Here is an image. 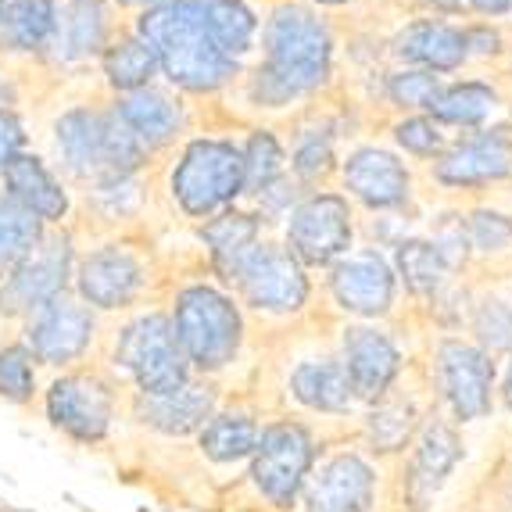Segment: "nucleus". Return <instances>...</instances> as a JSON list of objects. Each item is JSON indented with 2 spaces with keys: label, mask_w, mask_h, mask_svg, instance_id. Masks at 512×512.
I'll list each match as a JSON object with an SVG mask.
<instances>
[{
  "label": "nucleus",
  "mask_w": 512,
  "mask_h": 512,
  "mask_svg": "<svg viewBox=\"0 0 512 512\" xmlns=\"http://www.w3.org/2000/svg\"><path fill=\"white\" fill-rule=\"evenodd\" d=\"M330 76V33L301 8H280L265 29V65L251 94L258 104L280 108L291 97L316 90Z\"/></svg>",
  "instance_id": "1"
},
{
  "label": "nucleus",
  "mask_w": 512,
  "mask_h": 512,
  "mask_svg": "<svg viewBox=\"0 0 512 512\" xmlns=\"http://www.w3.org/2000/svg\"><path fill=\"white\" fill-rule=\"evenodd\" d=\"M398 348L391 337L373 326H348L344 330V373L351 380L355 398L376 402L384 398L391 380L398 376Z\"/></svg>",
  "instance_id": "15"
},
{
  "label": "nucleus",
  "mask_w": 512,
  "mask_h": 512,
  "mask_svg": "<svg viewBox=\"0 0 512 512\" xmlns=\"http://www.w3.org/2000/svg\"><path fill=\"white\" fill-rule=\"evenodd\" d=\"M512 172V137L509 129H495L484 137H473L448 151L437 162V180L448 187H477V183L502 180Z\"/></svg>",
  "instance_id": "17"
},
{
  "label": "nucleus",
  "mask_w": 512,
  "mask_h": 512,
  "mask_svg": "<svg viewBox=\"0 0 512 512\" xmlns=\"http://www.w3.org/2000/svg\"><path fill=\"white\" fill-rule=\"evenodd\" d=\"M373 498V470L359 455L326 462L305 495L308 512H362Z\"/></svg>",
  "instance_id": "20"
},
{
  "label": "nucleus",
  "mask_w": 512,
  "mask_h": 512,
  "mask_svg": "<svg viewBox=\"0 0 512 512\" xmlns=\"http://www.w3.org/2000/svg\"><path fill=\"white\" fill-rule=\"evenodd\" d=\"M115 115L122 119V126L140 140V147H162L176 137L180 129V108L169 101L165 94L144 86V90H133L119 101Z\"/></svg>",
  "instance_id": "24"
},
{
  "label": "nucleus",
  "mask_w": 512,
  "mask_h": 512,
  "mask_svg": "<svg viewBox=\"0 0 512 512\" xmlns=\"http://www.w3.org/2000/svg\"><path fill=\"white\" fill-rule=\"evenodd\" d=\"M76 4H97V0H76Z\"/></svg>",
  "instance_id": "49"
},
{
  "label": "nucleus",
  "mask_w": 512,
  "mask_h": 512,
  "mask_svg": "<svg viewBox=\"0 0 512 512\" xmlns=\"http://www.w3.org/2000/svg\"><path fill=\"white\" fill-rule=\"evenodd\" d=\"M294 398L308 409L319 412H348L355 405V391L344 373V362L323 359V362H301L291 376Z\"/></svg>",
  "instance_id": "25"
},
{
  "label": "nucleus",
  "mask_w": 512,
  "mask_h": 512,
  "mask_svg": "<svg viewBox=\"0 0 512 512\" xmlns=\"http://www.w3.org/2000/svg\"><path fill=\"white\" fill-rule=\"evenodd\" d=\"M283 169V151L269 133H255L244 147V190L262 194L276 183Z\"/></svg>",
  "instance_id": "37"
},
{
  "label": "nucleus",
  "mask_w": 512,
  "mask_h": 512,
  "mask_svg": "<svg viewBox=\"0 0 512 512\" xmlns=\"http://www.w3.org/2000/svg\"><path fill=\"white\" fill-rule=\"evenodd\" d=\"M36 394V359L22 344L0 348V398L11 405H29Z\"/></svg>",
  "instance_id": "35"
},
{
  "label": "nucleus",
  "mask_w": 512,
  "mask_h": 512,
  "mask_svg": "<svg viewBox=\"0 0 512 512\" xmlns=\"http://www.w3.org/2000/svg\"><path fill=\"white\" fill-rule=\"evenodd\" d=\"M244 190V154L226 140H194L172 172V194L190 215L230 205Z\"/></svg>",
  "instance_id": "6"
},
{
  "label": "nucleus",
  "mask_w": 512,
  "mask_h": 512,
  "mask_svg": "<svg viewBox=\"0 0 512 512\" xmlns=\"http://www.w3.org/2000/svg\"><path fill=\"white\" fill-rule=\"evenodd\" d=\"M387 90L405 108H430L441 94V83L434 72H398V76H391Z\"/></svg>",
  "instance_id": "39"
},
{
  "label": "nucleus",
  "mask_w": 512,
  "mask_h": 512,
  "mask_svg": "<svg viewBox=\"0 0 512 512\" xmlns=\"http://www.w3.org/2000/svg\"><path fill=\"white\" fill-rule=\"evenodd\" d=\"M47 419L79 444L104 441L115 419V387L94 369L58 376L47 391Z\"/></svg>",
  "instance_id": "8"
},
{
  "label": "nucleus",
  "mask_w": 512,
  "mask_h": 512,
  "mask_svg": "<svg viewBox=\"0 0 512 512\" xmlns=\"http://www.w3.org/2000/svg\"><path fill=\"white\" fill-rule=\"evenodd\" d=\"M104 36H108V22H104L101 4H72L65 15H58L51 47H58L61 58L72 61L101 51Z\"/></svg>",
  "instance_id": "30"
},
{
  "label": "nucleus",
  "mask_w": 512,
  "mask_h": 512,
  "mask_svg": "<svg viewBox=\"0 0 512 512\" xmlns=\"http://www.w3.org/2000/svg\"><path fill=\"white\" fill-rule=\"evenodd\" d=\"M58 151L76 176H129L137 172L144 147L122 126L115 111H69L58 119Z\"/></svg>",
  "instance_id": "3"
},
{
  "label": "nucleus",
  "mask_w": 512,
  "mask_h": 512,
  "mask_svg": "<svg viewBox=\"0 0 512 512\" xmlns=\"http://www.w3.org/2000/svg\"><path fill=\"white\" fill-rule=\"evenodd\" d=\"M4 8H8V0H0V18H4Z\"/></svg>",
  "instance_id": "48"
},
{
  "label": "nucleus",
  "mask_w": 512,
  "mask_h": 512,
  "mask_svg": "<svg viewBox=\"0 0 512 512\" xmlns=\"http://www.w3.org/2000/svg\"><path fill=\"white\" fill-rule=\"evenodd\" d=\"M111 359L122 373L133 376L140 394H172L190 384V362L176 341L172 316H165V312L133 319L119 333Z\"/></svg>",
  "instance_id": "4"
},
{
  "label": "nucleus",
  "mask_w": 512,
  "mask_h": 512,
  "mask_svg": "<svg viewBox=\"0 0 512 512\" xmlns=\"http://www.w3.org/2000/svg\"><path fill=\"white\" fill-rule=\"evenodd\" d=\"M154 69H158V58H154V51L140 36L119 40L104 54V72H108L111 86H115V90H126V94L144 90L147 79L154 76Z\"/></svg>",
  "instance_id": "32"
},
{
  "label": "nucleus",
  "mask_w": 512,
  "mask_h": 512,
  "mask_svg": "<svg viewBox=\"0 0 512 512\" xmlns=\"http://www.w3.org/2000/svg\"><path fill=\"white\" fill-rule=\"evenodd\" d=\"M330 162H333L330 144L319 137L301 140L298 154H294V169H298L301 180H319V176H326V172H330Z\"/></svg>",
  "instance_id": "42"
},
{
  "label": "nucleus",
  "mask_w": 512,
  "mask_h": 512,
  "mask_svg": "<svg viewBox=\"0 0 512 512\" xmlns=\"http://www.w3.org/2000/svg\"><path fill=\"white\" fill-rule=\"evenodd\" d=\"M344 183L369 208H398L409 197V172L387 151H355L344 165Z\"/></svg>",
  "instance_id": "19"
},
{
  "label": "nucleus",
  "mask_w": 512,
  "mask_h": 512,
  "mask_svg": "<svg viewBox=\"0 0 512 512\" xmlns=\"http://www.w3.org/2000/svg\"><path fill=\"white\" fill-rule=\"evenodd\" d=\"M172 330H176V341L190 366L205 369V373L233 362L240 348V312L215 287H187L176 298Z\"/></svg>",
  "instance_id": "5"
},
{
  "label": "nucleus",
  "mask_w": 512,
  "mask_h": 512,
  "mask_svg": "<svg viewBox=\"0 0 512 512\" xmlns=\"http://www.w3.org/2000/svg\"><path fill=\"white\" fill-rule=\"evenodd\" d=\"M72 276V244L69 237L51 233L40 248L11 269L0 283V316H33L43 305L65 294Z\"/></svg>",
  "instance_id": "9"
},
{
  "label": "nucleus",
  "mask_w": 512,
  "mask_h": 512,
  "mask_svg": "<svg viewBox=\"0 0 512 512\" xmlns=\"http://www.w3.org/2000/svg\"><path fill=\"white\" fill-rule=\"evenodd\" d=\"M43 240V222L11 197H0V276H8Z\"/></svg>",
  "instance_id": "31"
},
{
  "label": "nucleus",
  "mask_w": 512,
  "mask_h": 512,
  "mask_svg": "<svg viewBox=\"0 0 512 512\" xmlns=\"http://www.w3.org/2000/svg\"><path fill=\"white\" fill-rule=\"evenodd\" d=\"M187 8L226 58L237 61L255 43L258 22L240 0H187Z\"/></svg>",
  "instance_id": "23"
},
{
  "label": "nucleus",
  "mask_w": 512,
  "mask_h": 512,
  "mask_svg": "<svg viewBox=\"0 0 512 512\" xmlns=\"http://www.w3.org/2000/svg\"><path fill=\"white\" fill-rule=\"evenodd\" d=\"M473 333L480 337L484 351H512V305L487 298L473 316Z\"/></svg>",
  "instance_id": "38"
},
{
  "label": "nucleus",
  "mask_w": 512,
  "mask_h": 512,
  "mask_svg": "<svg viewBox=\"0 0 512 512\" xmlns=\"http://www.w3.org/2000/svg\"><path fill=\"white\" fill-rule=\"evenodd\" d=\"M498 97L491 86L484 83H459V86H448L437 94V101L430 104L441 122H452V126H477L484 122L491 111H495Z\"/></svg>",
  "instance_id": "33"
},
{
  "label": "nucleus",
  "mask_w": 512,
  "mask_h": 512,
  "mask_svg": "<svg viewBox=\"0 0 512 512\" xmlns=\"http://www.w3.org/2000/svg\"><path fill=\"white\" fill-rule=\"evenodd\" d=\"M323 4H344V0H323Z\"/></svg>",
  "instance_id": "50"
},
{
  "label": "nucleus",
  "mask_w": 512,
  "mask_h": 512,
  "mask_svg": "<svg viewBox=\"0 0 512 512\" xmlns=\"http://www.w3.org/2000/svg\"><path fill=\"white\" fill-rule=\"evenodd\" d=\"M201 237H205L208 251H212V262H215V269H219L222 280L237 283L240 265L248 262V255L258 248L255 244L258 222L244 212H226V215H219V219L208 222L205 230H201Z\"/></svg>",
  "instance_id": "26"
},
{
  "label": "nucleus",
  "mask_w": 512,
  "mask_h": 512,
  "mask_svg": "<svg viewBox=\"0 0 512 512\" xmlns=\"http://www.w3.org/2000/svg\"><path fill=\"white\" fill-rule=\"evenodd\" d=\"M94 308L61 294L51 305L33 312L26 323V348L43 366H69L94 341Z\"/></svg>",
  "instance_id": "11"
},
{
  "label": "nucleus",
  "mask_w": 512,
  "mask_h": 512,
  "mask_svg": "<svg viewBox=\"0 0 512 512\" xmlns=\"http://www.w3.org/2000/svg\"><path fill=\"white\" fill-rule=\"evenodd\" d=\"M502 394H505V405L512 409V362H509V373H505V387H502Z\"/></svg>",
  "instance_id": "46"
},
{
  "label": "nucleus",
  "mask_w": 512,
  "mask_h": 512,
  "mask_svg": "<svg viewBox=\"0 0 512 512\" xmlns=\"http://www.w3.org/2000/svg\"><path fill=\"white\" fill-rule=\"evenodd\" d=\"M316 459L312 434L298 423H273L258 434L255 455H251V480L265 498L280 509L294 505L301 484Z\"/></svg>",
  "instance_id": "7"
},
{
  "label": "nucleus",
  "mask_w": 512,
  "mask_h": 512,
  "mask_svg": "<svg viewBox=\"0 0 512 512\" xmlns=\"http://www.w3.org/2000/svg\"><path fill=\"white\" fill-rule=\"evenodd\" d=\"M473 8L484 11V15H502V11H512V0H470Z\"/></svg>",
  "instance_id": "44"
},
{
  "label": "nucleus",
  "mask_w": 512,
  "mask_h": 512,
  "mask_svg": "<svg viewBox=\"0 0 512 512\" xmlns=\"http://www.w3.org/2000/svg\"><path fill=\"white\" fill-rule=\"evenodd\" d=\"M459 452V434L444 419H434L423 430V441H419L416 459L409 466V502L416 509H427L430 498L441 491V484L455 470V462H459Z\"/></svg>",
  "instance_id": "21"
},
{
  "label": "nucleus",
  "mask_w": 512,
  "mask_h": 512,
  "mask_svg": "<svg viewBox=\"0 0 512 512\" xmlns=\"http://www.w3.org/2000/svg\"><path fill=\"white\" fill-rule=\"evenodd\" d=\"M287 244L298 262L326 265L351 248V212L344 197L319 194L294 208L287 226Z\"/></svg>",
  "instance_id": "12"
},
{
  "label": "nucleus",
  "mask_w": 512,
  "mask_h": 512,
  "mask_svg": "<svg viewBox=\"0 0 512 512\" xmlns=\"http://www.w3.org/2000/svg\"><path fill=\"white\" fill-rule=\"evenodd\" d=\"M437 369H441L444 398L452 405L455 419H480L491 412V380L495 366L484 348L462 341H444L437 351Z\"/></svg>",
  "instance_id": "13"
},
{
  "label": "nucleus",
  "mask_w": 512,
  "mask_h": 512,
  "mask_svg": "<svg viewBox=\"0 0 512 512\" xmlns=\"http://www.w3.org/2000/svg\"><path fill=\"white\" fill-rule=\"evenodd\" d=\"M144 283V262L129 248H119V244H108V248L86 255L76 273L79 298L90 308H126L144 291Z\"/></svg>",
  "instance_id": "14"
},
{
  "label": "nucleus",
  "mask_w": 512,
  "mask_h": 512,
  "mask_svg": "<svg viewBox=\"0 0 512 512\" xmlns=\"http://www.w3.org/2000/svg\"><path fill=\"white\" fill-rule=\"evenodd\" d=\"M140 40L147 43L172 83L187 90H215L237 72V61L215 47L190 15L187 0H165L140 18Z\"/></svg>",
  "instance_id": "2"
},
{
  "label": "nucleus",
  "mask_w": 512,
  "mask_h": 512,
  "mask_svg": "<svg viewBox=\"0 0 512 512\" xmlns=\"http://www.w3.org/2000/svg\"><path fill=\"white\" fill-rule=\"evenodd\" d=\"M369 444L376 452H398L416 430V409L409 402H380L369 412Z\"/></svg>",
  "instance_id": "36"
},
{
  "label": "nucleus",
  "mask_w": 512,
  "mask_h": 512,
  "mask_svg": "<svg viewBox=\"0 0 512 512\" xmlns=\"http://www.w3.org/2000/svg\"><path fill=\"white\" fill-rule=\"evenodd\" d=\"M333 294L348 312L359 316H384L394 301V273L376 251L348 258L333 269Z\"/></svg>",
  "instance_id": "18"
},
{
  "label": "nucleus",
  "mask_w": 512,
  "mask_h": 512,
  "mask_svg": "<svg viewBox=\"0 0 512 512\" xmlns=\"http://www.w3.org/2000/svg\"><path fill=\"white\" fill-rule=\"evenodd\" d=\"M122 4H165V0H122Z\"/></svg>",
  "instance_id": "47"
},
{
  "label": "nucleus",
  "mask_w": 512,
  "mask_h": 512,
  "mask_svg": "<svg viewBox=\"0 0 512 512\" xmlns=\"http://www.w3.org/2000/svg\"><path fill=\"white\" fill-rule=\"evenodd\" d=\"M22 144H26V129L18 122L15 111H0V176L22 154Z\"/></svg>",
  "instance_id": "43"
},
{
  "label": "nucleus",
  "mask_w": 512,
  "mask_h": 512,
  "mask_svg": "<svg viewBox=\"0 0 512 512\" xmlns=\"http://www.w3.org/2000/svg\"><path fill=\"white\" fill-rule=\"evenodd\" d=\"M398 54L427 65L430 72H448L459 69L466 58V36L444 22H416L398 40Z\"/></svg>",
  "instance_id": "27"
},
{
  "label": "nucleus",
  "mask_w": 512,
  "mask_h": 512,
  "mask_svg": "<svg viewBox=\"0 0 512 512\" xmlns=\"http://www.w3.org/2000/svg\"><path fill=\"white\" fill-rule=\"evenodd\" d=\"M4 187H8V197L15 205L33 212L40 222H58L69 212V194L61 190V183L36 154H18L4 169Z\"/></svg>",
  "instance_id": "22"
},
{
  "label": "nucleus",
  "mask_w": 512,
  "mask_h": 512,
  "mask_svg": "<svg viewBox=\"0 0 512 512\" xmlns=\"http://www.w3.org/2000/svg\"><path fill=\"white\" fill-rule=\"evenodd\" d=\"M466 237L480 251H505L512 244V219H505L498 212H473Z\"/></svg>",
  "instance_id": "40"
},
{
  "label": "nucleus",
  "mask_w": 512,
  "mask_h": 512,
  "mask_svg": "<svg viewBox=\"0 0 512 512\" xmlns=\"http://www.w3.org/2000/svg\"><path fill=\"white\" fill-rule=\"evenodd\" d=\"M215 409V391L208 384H197L190 380L187 387L172 394H137V405H133V416L151 430H162L169 437L183 434H201Z\"/></svg>",
  "instance_id": "16"
},
{
  "label": "nucleus",
  "mask_w": 512,
  "mask_h": 512,
  "mask_svg": "<svg viewBox=\"0 0 512 512\" xmlns=\"http://www.w3.org/2000/svg\"><path fill=\"white\" fill-rule=\"evenodd\" d=\"M240 294L248 298L258 312H298L308 298V280L301 262L291 251L276 248V244H258L248 255V262L237 273Z\"/></svg>",
  "instance_id": "10"
},
{
  "label": "nucleus",
  "mask_w": 512,
  "mask_h": 512,
  "mask_svg": "<svg viewBox=\"0 0 512 512\" xmlns=\"http://www.w3.org/2000/svg\"><path fill=\"white\" fill-rule=\"evenodd\" d=\"M398 269H402L409 291H416V294H437L444 276H448L444 255L434 244H427V240H409V244H402V248H398Z\"/></svg>",
  "instance_id": "34"
},
{
  "label": "nucleus",
  "mask_w": 512,
  "mask_h": 512,
  "mask_svg": "<svg viewBox=\"0 0 512 512\" xmlns=\"http://www.w3.org/2000/svg\"><path fill=\"white\" fill-rule=\"evenodd\" d=\"M258 423L251 416H240V412H219L201 427V452L208 455L219 466H230L255 455L258 444Z\"/></svg>",
  "instance_id": "29"
},
{
  "label": "nucleus",
  "mask_w": 512,
  "mask_h": 512,
  "mask_svg": "<svg viewBox=\"0 0 512 512\" xmlns=\"http://www.w3.org/2000/svg\"><path fill=\"white\" fill-rule=\"evenodd\" d=\"M54 26H58L54 0H8L0 18V43H8L11 51H40L51 47Z\"/></svg>",
  "instance_id": "28"
},
{
  "label": "nucleus",
  "mask_w": 512,
  "mask_h": 512,
  "mask_svg": "<svg viewBox=\"0 0 512 512\" xmlns=\"http://www.w3.org/2000/svg\"><path fill=\"white\" fill-rule=\"evenodd\" d=\"M11 104H15V90H11V83L0 79V111H11Z\"/></svg>",
  "instance_id": "45"
},
{
  "label": "nucleus",
  "mask_w": 512,
  "mask_h": 512,
  "mask_svg": "<svg viewBox=\"0 0 512 512\" xmlns=\"http://www.w3.org/2000/svg\"><path fill=\"white\" fill-rule=\"evenodd\" d=\"M394 137H398V144H402L405 151L423 154V158H427V154H437L444 147L437 126H434V122H427V119H405V122H398Z\"/></svg>",
  "instance_id": "41"
}]
</instances>
